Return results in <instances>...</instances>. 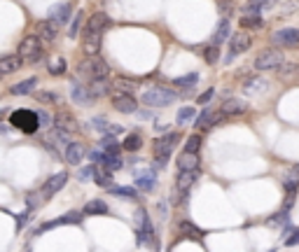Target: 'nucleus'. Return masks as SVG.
Masks as SVG:
<instances>
[{
  "instance_id": "1",
  "label": "nucleus",
  "mask_w": 299,
  "mask_h": 252,
  "mask_svg": "<svg viewBox=\"0 0 299 252\" xmlns=\"http://www.w3.org/2000/svg\"><path fill=\"white\" fill-rule=\"evenodd\" d=\"M176 98H178L176 91H171V89H166V87H150V89H145L143 96H140V101H143L145 105H150V108H166V105H171Z\"/></svg>"
},
{
  "instance_id": "2",
  "label": "nucleus",
  "mask_w": 299,
  "mask_h": 252,
  "mask_svg": "<svg viewBox=\"0 0 299 252\" xmlns=\"http://www.w3.org/2000/svg\"><path fill=\"white\" fill-rule=\"evenodd\" d=\"M80 75H84L89 82L94 80H108L110 77V70H108V63L98 59V56H89L87 61L80 63Z\"/></svg>"
},
{
  "instance_id": "3",
  "label": "nucleus",
  "mask_w": 299,
  "mask_h": 252,
  "mask_svg": "<svg viewBox=\"0 0 299 252\" xmlns=\"http://www.w3.org/2000/svg\"><path fill=\"white\" fill-rule=\"evenodd\" d=\"M285 66L283 61V54H280L278 49H262L257 56H255V70L259 73H266V70H280Z\"/></svg>"
},
{
  "instance_id": "4",
  "label": "nucleus",
  "mask_w": 299,
  "mask_h": 252,
  "mask_svg": "<svg viewBox=\"0 0 299 252\" xmlns=\"http://www.w3.org/2000/svg\"><path fill=\"white\" fill-rule=\"evenodd\" d=\"M10 122L17 126L19 131H24V133H35L38 131V126H40V115L38 112H33V110H14L12 112V119Z\"/></svg>"
},
{
  "instance_id": "5",
  "label": "nucleus",
  "mask_w": 299,
  "mask_h": 252,
  "mask_svg": "<svg viewBox=\"0 0 299 252\" xmlns=\"http://www.w3.org/2000/svg\"><path fill=\"white\" fill-rule=\"evenodd\" d=\"M42 47H45V45H42L40 38H38V35H35V38L31 35V38H26V40L19 45V56L24 59V63H31V66H33V63H38L42 59Z\"/></svg>"
},
{
  "instance_id": "6",
  "label": "nucleus",
  "mask_w": 299,
  "mask_h": 252,
  "mask_svg": "<svg viewBox=\"0 0 299 252\" xmlns=\"http://www.w3.org/2000/svg\"><path fill=\"white\" fill-rule=\"evenodd\" d=\"M180 143V133H166V136L155 140V159L157 161H166L171 157V152L176 150V145Z\"/></svg>"
},
{
  "instance_id": "7",
  "label": "nucleus",
  "mask_w": 299,
  "mask_h": 252,
  "mask_svg": "<svg viewBox=\"0 0 299 252\" xmlns=\"http://www.w3.org/2000/svg\"><path fill=\"white\" fill-rule=\"evenodd\" d=\"M66 182H68V173H66V170H59V173H54V175L47 177V182L42 184L40 194H42L45 198H52L56 191L63 189V184H66Z\"/></svg>"
},
{
  "instance_id": "8",
  "label": "nucleus",
  "mask_w": 299,
  "mask_h": 252,
  "mask_svg": "<svg viewBox=\"0 0 299 252\" xmlns=\"http://www.w3.org/2000/svg\"><path fill=\"white\" fill-rule=\"evenodd\" d=\"M271 42L278 47H297L299 45V31L297 28H280L271 35Z\"/></svg>"
},
{
  "instance_id": "9",
  "label": "nucleus",
  "mask_w": 299,
  "mask_h": 252,
  "mask_svg": "<svg viewBox=\"0 0 299 252\" xmlns=\"http://www.w3.org/2000/svg\"><path fill=\"white\" fill-rule=\"evenodd\" d=\"M136 233H138V240H140V243L152 238V222H150L145 208H138L136 210Z\"/></svg>"
},
{
  "instance_id": "10",
  "label": "nucleus",
  "mask_w": 299,
  "mask_h": 252,
  "mask_svg": "<svg viewBox=\"0 0 299 252\" xmlns=\"http://www.w3.org/2000/svg\"><path fill=\"white\" fill-rule=\"evenodd\" d=\"M70 98H73V103H77V105H82V108H87V105H91L94 103V94L89 91V87H84L82 82H70Z\"/></svg>"
},
{
  "instance_id": "11",
  "label": "nucleus",
  "mask_w": 299,
  "mask_h": 252,
  "mask_svg": "<svg viewBox=\"0 0 299 252\" xmlns=\"http://www.w3.org/2000/svg\"><path fill=\"white\" fill-rule=\"evenodd\" d=\"M112 108L117 112H124V115H131L138 110V101L133 98V94H115L112 96Z\"/></svg>"
},
{
  "instance_id": "12",
  "label": "nucleus",
  "mask_w": 299,
  "mask_h": 252,
  "mask_svg": "<svg viewBox=\"0 0 299 252\" xmlns=\"http://www.w3.org/2000/svg\"><path fill=\"white\" fill-rule=\"evenodd\" d=\"M101 40H103V33H96V31H84L82 35V49L87 56H96L98 49H101Z\"/></svg>"
},
{
  "instance_id": "13",
  "label": "nucleus",
  "mask_w": 299,
  "mask_h": 252,
  "mask_svg": "<svg viewBox=\"0 0 299 252\" xmlns=\"http://www.w3.org/2000/svg\"><path fill=\"white\" fill-rule=\"evenodd\" d=\"M35 33H38V38H40L42 42H54L56 35H59V26H56L54 21H38L35 24Z\"/></svg>"
},
{
  "instance_id": "14",
  "label": "nucleus",
  "mask_w": 299,
  "mask_h": 252,
  "mask_svg": "<svg viewBox=\"0 0 299 252\" xmlns=\"http://www.w3.org/2000/svg\"><path fill=\"white\" fill-rule=\"evenodd\" d=\"M245 49H250V35L238 31V33L231 35L229 40V56H236V54H243Z\"/></svg>"
},
{
  "instance_id": "15",
  "label": "nucleus",
  "mask_w": 299,
  "mask_h": 252,
  "mask_svg": "<svg viewBox=\"0 0 299 252\" xmlns=\"http://www.w3.org/2000/svg\"><path fill=\"white\" fill-rule=\"evenodd\" d=\"M110 26H112V21L105 12H94L87 21V31H96V33H105Z\"/></svg>"
},
{
  "instance_id": "16",
  "label": "nucleus",
  "mask_w": 299,
  "mask_h": 252,
  "mask_svg": "<svg viewBox=\"0 0 299 252\" xmlns=\"http://www.w3.org/2000/svg\"><path fill=\"white\" fill-rule=\"evenodd\" d=\"M91 126H94L98 133H103V136H119L122 133V126H117V124H110L105 117H94L91 119Z\"/></svg>"
},
{
  "instance_id": "17",
  "label": "nucleus",
  "mask_w": 299,
  "mask_h": 252,
  "mask_svg": "<svg viewBox=\"0 0 299 252\" xmlns=\"http://www.w3.org/2000/svg\"><path fill=\"white\" fill-rule=\"evenodd\" d=\"M269 89V82L264 77H248L243 82V94L245 96H257V94H264Z\"/></svg>"
},
{
  "instance_id": "18",
  "label": "nucleus",
  "mask_w": 299,
  "mask_h": 252,
  "mask_svg": "<svg viewBox=\"0 0 299 252\" xmlns=\"http://www.w3.org/2000/svg\"><path fill=\"white\" fill-rule=\"evenodd\" d=\"M24 66V59L19 54H5L0 59V73L3 75H12L14 70H19Z\"/></svg>"
},
{
  "instance_id": "19",
  "label": "nucleus",
  "mask_w": 299,
  "mask_h": 252,
  "mask_svg": "<svg viewBox=\"0 0 299 252\" xmlns=\"http://www.w3.org/2000/svg\"><path fill=\"white\" fill-rule=\"evenodd\" d=\"M82 215H84V212H77V210H73V212H68V215H63V217H59V219H52V222H45V224L40 226V231H47V229H52V226H63V224H80Z\"/></svg>"
},
{
  "instance_id": "20",
  "label": "nucleus",
  "mask_w": 299,
  "mask_h": 252,
  "mask_svg": "<svg viewBox=\"0 0 299 252\" xmlns=\"http://www.w3.org/2000/svg\"><path fill=\"white\" fill-rule=\"evenodd\" d=\"M220 117H222V112H215V110H204V112L199 115V119H197V129L199 131H208L211 126H215V124L220 122Z\"/></svg>"
},
{
  "instance_id": "21",
  "label": "nucleus",
  "mask_w": 299,
  "mask_h": 252,
  "mask_svg": "<svg viewBox=\"0 0 299 252\" xmlns=\"http://www.w3.org/2000/svg\"><path fill=\"white\" fill-rule=\"evenodd\" d=\"M68 17H70V5L68 3H59V5H54L52 10H49V21H54L56 26L66 24Z\"/></svg>"
},
{
  "instance_id": "22",
  "label": "nucleus",
  "mask_w": 299,
  "mask_h": 252,
  "mask_svg": "<svg viewBox=\"0 0 299 252\" xmlns=\"http://www.w3.org/2000/svg\"><path fill=\"white\" fill-rule=\"evenodd\" d=\"M84 154H87V150H84V145L82 143H70L68 147H66V161L73 166H77L84 159Z\"/></svg>"
},
{
  "instance_id": "23",
  "label": "nucleus",
  "mask_w": 299,
  "mask_h": 252,
  "mask_svg": "<svg viewBox=\"0 0 299 252\" xmlns=\"http://www.w3.org/2000/svg\"><path fill=\"white\" fill-rule=\"evenodd\" d=\"M178 170L180 173H187V170H199V157L197 154H190V152H183L178 157Z\"/></svg>"
},
{
  "instance_id": "24",
  "label": "nucleus",
  "mask_w": 299,
  "mask_h": 252,
  "mask_svg": "<svg viewBox=\"0 0 299 252\" xmlns=\"http://www.w3.org/2000/svg\"><path fill=\"white\" fill-rule=\"evenodd\" d=\"M87 87H89V91L94 94V98H98V96H108L110 91H112V87H115V82L108 77V80H94V82H89Z\"/></svg>"
},
{
  "instance_id": "25",
  "label": "nucleus",
  "mask_w": 299,
  "mask_h": 252,
  "mask_svg": "<svg viewBox=\"0 0 299 252\" xmlns=\"http://www.w3.org/2000/svg\"><path fill=\"white\" fill-rule=\"evenodd\" d=\"M199 170H187V173H180L176 180V189L180 191V194H187L190 191V187L194 184V180H197Z\"/></svg>"
},
{
  "instance_id": "26",
  "label": "nucleus",
  "mask_w": 299,
  "mask_h": 252,
  "mask_svg": "<svg viewBox=\"0 0 299 252\" xmlns=\"http://www.w3.org/2000/svg\"><path fill=\"white\" fill-rule=\"evenodd\" d=\"M136 187L143 191H150L157 187V175L155 170H143V173H138L136 175Z\"/></svg>"
},
{
  "instance_id": "27",
  "label": "nucleus",
  "mask_w": 299,
  "mask_h": 252,
  "mask_svg": "<svg viewBox=\"0 0 299 252\" xmlns=\"http://www.w3.org/2000/svg\"><path fill=\"white\" fill-rule=\"evenodd\" d=\"M35 87H38V77H28V80H24V82H19V84H12V87H10V94L26 96V94H33Z\"/></svg>"
},
{
  "instance_id": "28",
  "label": "nucleus",
  "mask_w": 299,
  "mask_h": 252,
  "mask_svg": "<svg viewBox=\"0 0 299 252\" xmlns=\"http://www.w3.org/2000/svg\"><path fill=\"white\" fill-rule=\"evenodd\" d=\"M54 124H56V129L68 131V133L77 131V122H75L73 115H68V112H59V115L54 117Z\"/></svg>"
},
{
  "instance_id": "29",
  "label": "nucleus",
  "mask_w": 299,
  "mask_h": 252,
  "mask_svg": "<svg viewBox=\"0 0 299 252\" xmlns=\"http://www.w3.org/2000/svg\"><path fill=\"white\" fill-rule=\"evenodd\" d=\"M276 5V0H248L243 14H259L262 10H271Z\"/></svg>"
},
{
  "instance_id": "30",
  "label": "nucleus",
  "mask_w": 299,
  "mask_h": 252,
  "mask_svg": "<svg viewBox=\"0 0 299 252\" xmlns=\"http://www.w3.org/2000/svg\"><path fill=\"white\" fill-rule=\"evenodd\" d=\"M243 110H245L243 101H238V98H227V101H222L220 112H222V115H238V112H243Z\"/></svg>"
},
{
  "instance_id": "31",
  "label": "nucleus",
  "mask_w": 299,
  "mask_h": 252,
  "mask_svg": "<svg viewBox=\"0 0 299 252\" xmlns=\"http://www.w3.org/2000/svg\"><path fill=\"white\" fill-rule=\"evenodd\" d=\"M84 215H105L108 212V203L105 201H101V198H94V201H89L87 205H84Z\"/></svg>"
},
{
  "instance_id": "32",
  "label": "nucleus",
  "mask_w": 299,
  "mask_h": 252,
  "mask_svg": "<svg viewBox=\"0 0 299 252\" xmlns=\"http://www.w3.org/2000/svg\"><path fill=\"white\" fill-rule=\"evenodd\" d=\"M241 26L255 31V28L264 26V19H262V14H241Z\"/></svg>"
},
{
  "instance_id": "33",
  "label": "nucleus",
  "mask_w": 299,
  "mask_h": 252,
  "mask_svg": "<svg viewBox=\"0 0 299 252\" xmlns=\"http://www.w3.org/2000/svg\"><path fill=\"white\" fill-rule=\"evenodd\" d=\"M122 147L126 152H138L140 147H143V138L138 136V133H131V136H126L124 138V143H122Z\"/></svg>"
},
{
  "instance_id": "34",
  "label": "nucleus",
  "mask_w": 299,
  "mask_h": 252,
  "mask_svg": "<svg viewBox=\"0 0 299 252\" xmlns=\"http://www.w3.org/2000/svg\"><path fill=\"white\" fill-rule=\"evenodd\" d=\"M197 117V112H194V108L192 105H185V108H180L178 110V117H176V122L180 124V126H185L187 122H192Z\"/></svg>"
},
{
  "instance_id": "35",
  "label": "nucleus",
  "mask_w": 299,
  "mask_h": 252,
  "mask_svg": "<svg viewBox=\"0 0 299 252\" xmlns=\"http://www.w3.org/2000/svg\"><path fill=\"white\" fill-rule=\"evenodd\" d=\"M119 168H122V159H119V154H105V159H103V170L112 173V170H119Z\"/></svg>"
},
{
  "instance_id": "36",
  "label": "nucleus",
  "mask_w": 299,
  "mask_h": 252,
  "mask_svg": "<svg viewBox=\"0 0 299 252\" xmlns=\"http://www.w3.org/2000/svg\"><path fill=\"white\" fill-rule=\"evenodd\" d=\"M101 170L96 168V164H89L87 168H80V173H77V180L80 182H89V180H96V175H98Z\"/></svg>"
},
{
  "instance_id": "37",
  "label": "nucleus",
  "mask_w": 299,
  "mask_h": 252,
  "mask_svg": "<svg viewBox=\"0 0 299 252\" xmlns=\"http://www.w3.org/2000/svg\"><path fill=\"white\" fill-rule=\"evenodd\" d=\"M227 38H229V24H227V19H224L222 24H220V26H218V31H215V35H213V45L218 47V45H222V42L227 40Z\"/></svg>"
},
{
  "instance_id": "38",
  "label": "nucleus",
  "mask_w": 299,
  "mask_h": 252,
  "mask_svg": "<svg viewBox=\"0 0 299 252\" xmlns=\"http://www.w3.org/2000/svg\"><path fill=\"white\" fill-rule=\"evenodd\" d=\"M110 194H115V196H122V198H136V189L133 187H117V184H112L110 187Z\"/></svg>"
},
{
  "instance_id": "39",
  "label": "nucleus",
  "mask_w": 299,
  "mask_h": 252,
  "mask_svg": "<svg viewBox=\"0 0 299 252\" xmlns=\"http://www.w3.org/2000/svg\"><path fill=\"white\" fill-rule=\"evenodd\" d=\"M199 147H201V136L199 133H192L190 138H187V143H185V150L183 152H190V154H197Z\"/></svg>"
},
{
  "instance_id": "40",
  "label": "nucleus",
  "mask_w": 299,
  "mask_h": 252,
  "mask_svg": "<svg viewBox=\"0 0 299 252\" xmlns=\"http://www.w3.org/2000/svg\"><path fill=\"white\" fill-rule=\"evenodd\" d=\"M115 94H133V82L124 80V77L115 80Z\"/></svg>"
},
{
  "instance_id": "41",
  "label": "nucleus",
  "mask_w": 299,
  "mask_h": 252,
  "mask_svg": "<svg viewBox=\"0 0 299 252\" xmlns=\"http://www.w3.org/2000/svg\"><path fill=\"white\" fill-rule=\"evenodd\" d=\"M197 80H199V75L197 73H190V75H185V77H178V80H173V84H176V87H194V84H197Z\"/></svg>"
},
{
  "instance_id": "42",
  "label": "nucleus",
  "mask_w": 299,
  "mask_h": 252,
  "mask_svg": "<svg viewBox=\"0 0 299 252\" xmlns=\"http://www.w3.org/2000/svg\"><path fill=\"white\" fill-rule=\"evenodd\" d=\"M283 236H285L283 243H285L287 247H292V245H297V243H299V229H285Z\"/></svg>"
},
{
  "instance_id": "43",
  "label": "nucleus",
  "mask_w": 299,
  "mask_h": 252,
  "mask_svg": "<svg viewBox=\"0 0 299 252\" xmlns=\"http://www.w3.org/2000/svg\"><path fill=\"white\" fill-rule=\"evenodd\" d=\"M63 70H66V61L63 59H52L49 61V73L52 75H63Z\"/></svg>"
},
{
  "instance_id": "44",
  "label": "nucleus",
  "mask_w": 299,
  "mask_h": 252,
  "mask_svg": "<svg viewBox=\"0 0 299 252\" xmlns=\"http://www.w3.org/2000/svg\"><path fill=\"white\" fill-rule=\"evenodd\" d=\"M294 194H297V182H292V180H285V203L287 205H292Z\"/></svg>"
},
{
  "instance_id": "45",
  "label": "nucleus",
  "mask_w": 299,
  "mask_h": 252,
  "mask_svg": "<svg viewBox=\"0 0 299 252\" xmlns=\"http://www.w3.org/2000/svg\"><path fill=\"white\" fill-rule=\"evenodd\" d=\"M204 59H206V63H218V59H220V49L215 47V45H211V47L204 52Z\"/></svg>"
},
{
  "instance_id": "46",
  "label": "nucleus",
  "mask_w": 299,
  "mask_h": 252,
  "mask_svg": "<svg viewBox=\"0 0 299 252\" xmlns=\"http://www.w3.org/2000/svg\"><path fill=\"white\" fill-rule=\"evenodd\" d=\"M38 101H42V103H59L61 98H59V94H54V91H38Z\"/></svg>"
},
{
  "instance_id": "47",
  "label": "nucleus",
  "mask_w": 299,
  "mask_h": 252,
  "mask_svg": "<svg viewBox=\"0 0 299 252\" xmlns=\"http://www.w3.org/2000/svg\"><path fill=\"white\" fill-rule=\"evenodd\" d=\"M80 24H82V12H77V14H75L73 26H70V31H68V35H70V38H75V35L80 33Z\"/></svg>"
},
{
  "instance_id": "48",
  "label": "nucleus",
  "mask_w": 299,
  "mask_h": 252,
  "mask_svg": "<svg viewBox=\"0 0 299 252\" xmlns=\"http://www.w3.org/2000/svg\"><path fill=\"white\" fill-rule=\"evenodd\" d=\"M231 10H234V7H231V0H220V14H224V19L231 14Z\"/></svg>"
},
{
  "instance_id": "49",
  "label": "nucleus",
  "mask_w": 299,
  "mask_h": 252,
  "mask_svg": "<svg viewBox=\"0 0 299 252\" xmlns=\"http://www.w3.org/2000/svg\"><path fill=\"white\" fill-rule=\"evenodd\" d=\"M211 98H213V89H206L204 94L199 96V103H201V105H208V103H211Z\"/></svg>"
},
{
  "instance_id": "50",
  "label": "nucleus",
  "mask_w": 299,
  "mask_h": 252,
  "mask_svg": "<svg viewBox=\"0 0 299 252\" xmlns=\"http://www.w3.org/2000/svg\"><path fill=\"white\" fill-rule=\"evenodd\" d=\"M297 3H299V0H290V3L285 5V10H283L280 14H283V17H287V14H292V12H294V5H297Z\"/></svg>"
},
{
  "instance_id": "51",
  "label": "nucleus",
  "mask_w": 299,
  "mask_h": 252,
  "mask_svg": "<svg viewBox=\"0 0 299 252\" xmlns=\"http://www.w3.org/2000/svg\"><path fill=\"white\" fill-rule=\"evenodd\" d=\"M38 115H40V122H42V124H45V126H47V124H49V122H52V117H49V115H47V112H45V110H40V112H38Z\"/></svg>"
},
{
  "instance_id": "52",
  "label": "nucleus",
  "mask_w": 299,
  "mask_h": 252,
  "mask_svg": "<svg viewBox=\"0 0 299 252\" xmlns=\"http://www.w3.org/2000/svg\"><path fill=\"white\" fill-rule=\"evenodd\" d=\"M183 229H185L187 233H192V236H199V229H197V226H192V224H183Z\"/></svg>"
},
{
  "instance_id": "53",
  "label": "nucleus",
  "mask_w": 299,
  "mask_h": 252,
  "mask_svg": "<svg viewBox=\"0 0 299 252\" xmlns=\"http://www.w3.org/2000/svg\"><path fill=\"white\" fill-rule=\"evenodd\" d=\"M290 175H292V177H297V180H299V166H294V168L290 170Z\"/></svg>"
}]
</instances>
